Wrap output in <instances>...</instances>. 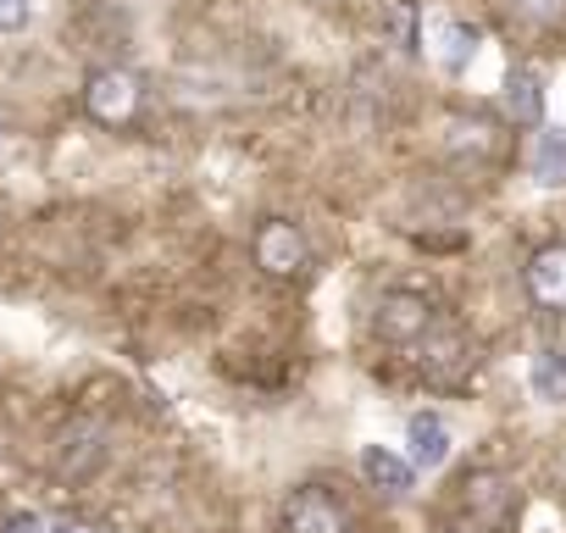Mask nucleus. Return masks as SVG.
<instances>
[{"label": "nucleus", "mask_w": 566, "mask_h": 533, "mask_svg": "<svg viewBox=\"0 0 566 533\" xmlns=\"http://www.w3.org/2000/svg\"><path fill=\"white\" fill-rule=\"evenodd\" d=\"M411 351H417V367H422L433 384H455V378L472 367V345H467V334H461L455 323H433Z\"/></svg>", "instance_id": "6"}, {"label": "nucleus", "mask_w": 566, "mask_h": 533, "mask_svg": "<svg viewBox=\"0 0 566 533\" xmlns=\"http://www.w3.org/2000/svg\"><path fill=\"white\" fill-rule=\"evenodd\" d=\"M361 478H367V489H378V494H389V500H406L422 472L411 467L406 450H395V445H367V450H361Z\"/></svg>", "instance_id": "8"}, {"label": "nucleus", "mask_w": 566, "mask_h": 533, "mask_svg": "<svg viewBox=\"0 0 566 533\" xmlns=\"http://www.w3.org/2000/svg\"><path fill=\"white\" fill-rule=\"evenodd\" d=\"M389 34L406 56H422V7L417 0H395L389 7Z\"/></svg>", "instance_id": "14"}, {"label": "nucleus", "mask_w": 566, "mask_h": 533, "mask_svg": "<svg viewBox=\"0 0 566 533\" xmlns=\"http://www.w3.org/2000/svg\"><path fill=\"white\" fill-rule=\"evenodd\" d=\"M34 23V0H0V34H23Z\"/></svg>", "instance_id": "16"}, {"label": "nucleus", "mask_w": 566, "mask_h": 533, "mask_svg": "<svg viewBox=\"0 0 566 533\" xmlns=\"http://www.w3.org/2000/svg\"><path fill=\"white\" fill-rule=\"evenodd\" d=\"M250 250H255V266L266 279H295V273H306V261H312V244H306L301 222H290V217H266L255 228Z\"/></svg>", "instance_id": "3"}, {"label": "nucleus", "mask_w": 566, "mask_h": 533, "mask_svg": "<svg viewBox=\"0 0 566 533\" xmlns=\"http://www.w3.org/2000/svg\"><path fill=\"white\" fill-rule=\"evenodd\" d=\"M277 533H350V511L328 483H295L277 505Z\"/></svg>", "instance_id": "1"}, {"label": "nucleus", "mask_w": 566, "mask_h": 533, "mask_svg": "<svg viewBox=\"0 0 566 533\" xmlns=\"http://www.w3.org/2000/svg\"><path fill=\"white\" fill-rule=\"evenodd\" d=\"M500 106L516 128H538L544 123V73L538 67H511L505 90H500Z\"/></svg>", "instance_id": "11"}, {"label": "nucleus", "mask_w": 566, "mask_h": 533, "mask_svg": "<svg viewBox=\"0 0 566 533\" xmlns=\"http://www.w3.org/2000/svg\"><path fill=\"white\" fill-rule=\"evenodd\" d=\"M101 439H106V433H101L95 422L73 428V433L62 439V461H56V467H62V472H73V478H84V472H90V467L106 456V445H101Z\"/></svg>", "instance_id": "13"}, {"label": "nucleus", "mask_w": 566, "mask_h": 533, "mask_svg": "<svg viewBox=\"0 0 566 533\" xmlns=\"http://www.w3.org/2000/svg\"><path fill=\"white\" fill-rule=\"evenodd\" d=\"M433 323H439L433 301H428V295H411V290H389V295L378 301V312H373L378 339H384V345H400V351H411Z\"/></svg>", "instance_id": "4"}, {"label": "nucleus", "mask_w": 566, "mask_h": 533, "mask_svg": "<svg viewBox=\"0 0 566 533\" xmlns=\"http://www.w3.org/2000/svg\"><path fill=\"white\" fill-rule=\"evenodd\" d=\"M45 527H51V516H40V511H12L0 522V533H45Z\"/></svg>", "instance_id": "17"}, {"label": "nucleus", "mask_w": 566, "mask_h": 533, "mask_svg": "<svg viewBox=\"0 0 566 533\" xmlns=\"http://www.w3.org/2000/svg\"><path fill=\"white\" fill-rule=\"evenodd\" d=\"M527 295L544 312H566V244H544L527 255Z\"/></svg>", "instance_id": "9"}, {"label": "nucleus", "mask_w": 566, "mask_h": 533, "mask_svg": "<svg viewBox=\"0 0 566 533\" xmlns=\"http://www.w3.org/2000/svg\"><path fill=\"white\" fill-rule=\"evenodd\" d=\"M527 178L538 189H566V123H538L527 145Z\"/></svg>", "instance_id": "10"}, {"label": "nucleus", "mask_w": 566, "mask_h": 533, "mask_svg": "<svg viewBox=\"0 0 566 533\" xmlns=\"http://www.w3.org/2000/svg\"><path fill=\"white\" fill-rule=\"evenodd\" d=\"M527 395L538 406H566V351L555 345H538L527 356Z\"/></svg>", "instance_id": "12"}, {"label": "nucleus", "mask_w": 566, "mask_h": 533, "mask_svg": "<svg viewBox=\"0 0 566 533\" xmlns=\"http://www.w3.org/2000/svg\"><path fill=\"white\" fill-rule=\"evenodd\" d=\"M45 533H95L90 522H78V516H62V522H51Z\"/></svg>", "instance_id": "18"}, {"label": "nucleus", "mask_w": 566, "mask_h": 533, "mask_svg": "<svg viewBox=\"0 0 566 533\" xmlns=\"http://www.w3.org/2000/svg\"><path fill=\"white\" fill-rule=\"evenodd\" d=\"M139 106H145V84H139V73L134 67H95L90 79H84V112L95 117V123H106V128H123V123H134L139 117Z\"/></svg>", "instance_id": "2"}, {"label": "nucleus", "mask_w": 566, "mask_h": 533, "mask_svg": "<svg viewBox=\"0 0 566 533\" xmlns=\"http://www.w3.org/2000/svg\"><path fill=\"white\" fill-rule=\"evenodd\" d=\"M511 12L522 23H533V29H549V23L566 18V0H511Z\"/></svg>", "instance_id": "15"}, {"label": "nucleus", "mask_w": 566, "mask_h": 533, "mask_svg": "<svg viewBox=\"0 0 566 533\" xmlns=\"http://www.w3.org/2000/svg\"><path fill=\"white\" fill-rule=\"evenodd\" d=\"M478 45H483V34L472 23H461V18H422V56H433L439 73L461 79L478 62Z\"/></svg>", "instance_id": "5"}, {"label": "nucleus", "mask_w": 566, "mask_h": 533, "mask_svg": "<svg viewBox=\"0 0 566 533\" xmlns=\"http://www.w3.org/2000/svg\"><path fill=\"white\" fill-rule=\"evenodd\" d=\"M450 450H455V433L439 411H411L406 417V456H411L417 472H439L450 461Z\"/></svg>", "instance_id": "7"}]
</instances>
